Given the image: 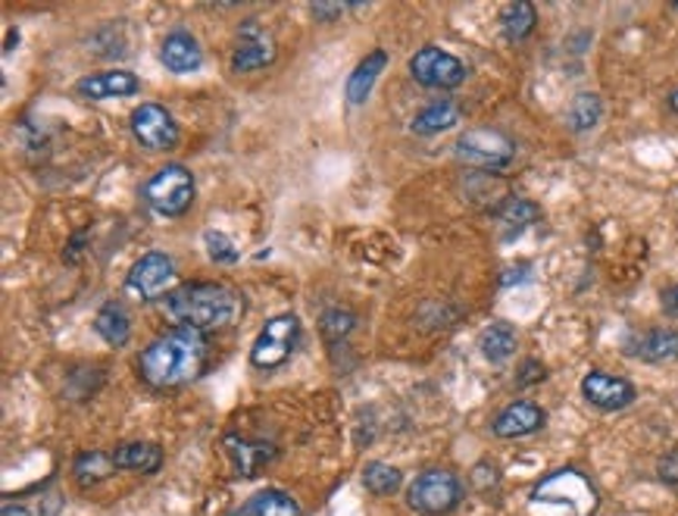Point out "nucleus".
Returning a JSON list of instances; mask_svg holds the SVG:
<instances>
[{
	"label": "nucleus",
	"mask_w": 678,
	"mask_h": 516,
	"mask_svg": "<svg viewBox=\"0 0 678 516\" xmlns=\"http://www.w3.org/2000/svg\"><path fill=\"white\" fill-rule=\"evenodd\" d=\"M207 369V335L188 326H172L157 335L138 357V373L150 388H182Z\"/></svg>",
	"instance_id": "obj_1"
},
{
	"label": "nucleus",
	"mask_w": 678,
	"mask_h": 516,
	"mask_svg": "<svg viewBox=\"0 0 678 516\" xmlns=\"http://www.w3.org/2000/svg\"><path fill=\"white\" fill-rule=\"evenodd\" d=\"M163 314L172 326L216 333L245 314V298L222 282H185L163 298Z\"/></svg>",
	"instance_id": "obj_2"
},
{
	"label": "nucleus",
	"mask_w": 678,
	"mask_h": 516,
	"mask_svg": "<svg viewBox=\"0 0 678 516\" xmlns=\"http://www.w3.org/2000/svg\"><path fill=\"white\" fill-rule=\"evenodd\" d=\"M141 198L160 217H182L195 204V176L182 163H166L144 182Z\"/></svg>",
	"instance_id": "obj_3"
},
{
	"label": "nucleus",
	"mask_w": 678,
	"mask_h": 516,
	"mask_svg": "<svg viewBox=\"0 0 678 516\" xmlns=\"http://www.w3.org/2000/svg\"><path fill=\"white\" fill-rule=\"evenodd\" d=\"M453 150H457L460 163L472 169H488V172L510 167V160L516 157L514 138L503 135L500 129H466L457 138Z\"/></svg>",
	"instance_id": "obj_4"
},
{
	"label": "nucleus",
	"mask_w": 678,
	"mask_h": 516,
	"mask_svg": "<svg viewBox=\"0 0 678 516\" xmlns=\"http://www.w3.org/2000/svg\"><path fill=\"white\" fill-rule=\"evenodd\" d=\"M463 498V485L450 469H426L407 492V504L422 516L450 514Z\"/></svg>",
	"instance_id": "obj_5"
},
{
	"label": "nucleus",
	"mask_w": 678,
	"mask_h": 516,
	"mask_svg": "<svg viewBox=\"0 0 678 516\" xmlns=\"http://www.w3.org/2000/svg\"><path fill=\"white\" fill-rule=\"evenodd\" d=\"M300 345V319L295 314H279L266 322L253 348H250V364L257 369H279L291 360V354Z\"/></svg>",
	"instance_id": "obj_6"
},
{
	"label": "nucleus",
	"mask_w": 678,
	"mask_h": 516,
	"mask_svg": "<svg viewBox=\"0 0 678 516\" xmlns=\"http://www.w3.org/2000/svg\"><path fill=\"white\" fill-rule=\"evenodd\" d=\"M535 500H547V504H566L572 516H591L597 510V492L576 469H560L554 476H547L545 483L535 488Z\"/></svg>",
	"instance_id": "obj_7"
},
{
	"label": "nucleus",
	"mask_w": 678,
	"mask_h": 516,
	"mask_svg": "<svg viewBox=\"0 0 678 516\" xmlns=\"http://www.w3.org/2000/svg\"><path fill=\"white\" fill-rule=\"evenodd\" d=\"M410 76L422 88L450 91V88H460L466 82V63L441 48H422L410 57Z\"/></svg>",
	"instance_id": "obj_8"
},
{
	"label": "nucleus",
	"mask_w": 678,
	"mask_h": 516,
	"mask_svg": "<svg viewBox=\"0 0 678 516\" xmlns=\"http://www.w3.org/2000/svg\"><path fill=\"white\" fill-rule=\"evenodd\" d=\"M129 129H132L134 141L150 153H163L179 145V126L172 113L160 107V103H141L134 107L132 119H129Z\"/></svg>",
	"instance_id": "obj_9"
},
{
	"label": "nucleus",
	"mask_w": 678,
	"mask_h": 516,
	"mask_svg": "<svg viewBox=\"0 0 678 516\" xmlns=\"http://www.w3.org/2000/svg\"><path fill=\"white\" fill-rule=\"evenodd\" d=\"M176 279V260L166 250H148L126 276V291L134 300L163 298L166 288Z\"/></svg>",
	"instance_id": "obj_10"
},
{
	"label": "nucleus",
	"mask_w": 678,
	"mask_h": 516,
	"mask_svg": "<svg viewBox=\"0 0 678 516\" xmlns=\"http://www.w3.org/2000/svg\"><path fill=\"white\" fill-rule=\"evenodd\" d=\"M276 60V41L266 32L260 22H245L238 29V44L232 50V72L245 76V72H257L266 69Z\"/></svg>",
	"instance_id": "obj_11"
},
{
	"label": "nucleus",
	"mask_w": 678,
	"mask_h": 516,
	"mask_svg": "<svg viewBox=\"0 0 678 516\" xmlns=\"http://www.w3.org/2000/svg\"><path fill=\"white\" fill-rule=\"evenodd\" d=\"M581 395L585 400L597 407V410H626L631 400H635V385L622 376H612L604 369H591L585 379H581Z\"/></svg>",
	"instance_id": "obj_12"
},
{
	"label": "nucleus",
	"mask_w": 678,
	"mask_h": 516,
	"mask_svg": "<svg viewBox=\"0 0 678 516\" xmlns=\"http://www.w3.org/2000/svg\"><path fill=\"white\" fill-rule=\"evenodd\" d=\"M141 91L138 76L129 69H107V72H91L76 82V95L91 100H110V98H132Z\"/></svg>",
	"instance_id": "obj_13"
},
{
	"label": "nucleus",
	"mask_w": 678,
	"mask_h": 516,
	"mask_svg": "<svg viewBox=\"0 0 678 516\" xmlns=\"http://www.w3.org/2000/svg\"><path fill=\"white\" fill-rule=\"evenodd\" d=\"M547 414L531 404V400H514L510 407H503L500 414L491 423V433L497 438H526V435H535L538 429H545Z\"/></svg>",
	"instance_id": "obj_14"
},
{
	"label": "nucleus",
	"mask_w": 678,
	"mask_h": 516,
	"mask_svg": "<svg viewBox=\"0 0 678 516\" xmlns=\"http://www.w3.org/2000/svg\"><path fill=\"white\" fill-rule=\"evenodd\" d=\"M226 454L232 460L235 473L241 479H253L263 467L276 460V448L266 441H250V438H238V435H226Z\"/></svg>",
	"instance_id": "obj_15"
},
{
	"label": "nucleus",
	"mask_w": 678,
	"mask_h": 516,
	"mask_svg": "<svg viewBox=\"0 0 678 516\" xmlns=\"http://www.w3.org/2000/svg\"><path fill=\"white\" fill-rule=\"evenodd\" d=\"M160 63H163L169 72H179V76L200 69V63H203V50H200L198 38L188 32L169 34L163 41V48H160Z\"/></svg>",
	"instance_id": "obj_16"
},
{
	"label": "nucleus",
	"mask_w": 678,
	"mask_h": 516,
	"mask_svg": "<svg viewBox=\"0 0 678 516\" xmlns=\"http://www.w3.org/2000/svg\"><path fill=\"white\" fill-rule=\"evenodd\" d=\"M631 357L645 360V364H666L678 357V333L676 329H650L641 333L629 345Z\"/></svg>",
	"instance_id": "obj_17"
},
{
	"label": "nucleus",
	"mask_w": 678,
	"mask_h": 516,
	"mask_svg": "<svg viewBox=\"0 0 678 516\" xmlns=\"http://www.w3.org/2000/svg\"><path fill=\"white\" fill-rule=\"evenodd\" d=\"M385 67H388V53H385V50L379 48L372 50V53H366L363 60L357 63V69L350 72L348 103H353V107L366 103L369 95H372V88H376V82H379V76L385 72Z\"/></svg>",
	"instance_id": "obj_18"
},
{
	"label": "nucleus",
	"mask_w": 678,
	"mask_h": 516,
	"mask_svg": "<svg viewBox=\"0 0 678 516\" xmlns=\"http://www.w3.org/2000/svg\"><path fill=\"white\" fill-rule=\"evenodd\" d=\"M110 454H113L117 469H129V473H141V476H153L157 469L163 467V450L150 445V441H126Z\"/></svg>",
	"instance_id": "obj_19"
},
{
	"label": "nucleus",
	"mask_w": 678,
	"mask_h": 516,
	"mask_svg": "<svg viewBox=\"0 0 678 516\" xmlns=\"http://www.w3.org/2000/svg\"><path fill=\"white\" fill-rule=\"evenodd\" d=\"M94 333L110 345V348H126L132 338V319L119 300H107L94 317Z\"/></svg>",
	"instance_id": "obj_20"
},
{
	"label": "nucleus",
	"mask_w": 678,
	"mask_h": 516,
	"mask_svg": "<svg viewBox=\"0 0 678 516\" xmlns=\"http://www.w3.org/2000/svg\"><path fill=\"white\" fill-rule=\"evenodd\" d=\"M516 348H519V335H516V329L510 326V322H503V319H497V322H491L485 333H481L479 338V350L481 357L488 360V364H507L510 357L516 354Z\"/></svg>",
	"instance_id": "obj_21"
},
{
	"label": "nucleus",
	"mask_w": 678,
	"mask_h": 516,
	"mask_svg": "<svg viewBox=\"0 0 678 516\" xmlns=\"http://www.w3.org/2000/svg\"><path fill=\"white\" fill-rule=\"evenodd\" d=\"M538 26V10L529 0H516V3H507L503 13H500V32L510 44H522Z\"/></svg>",
	"instance_id": "obj_22"
},
{
	"label": "nucleus",
	"mask_w": 678,
	"mask_h": 516,
	"mask_svg": "<svg viewBox=\"0 0 678 516\" xmlns=\"http://www.w3.org/2000/svg\"><path fill=\"white\" fill-rule=\"evenodd\" d=\"M457 122H460V107H457L453 100H435L426 110L416 113L410 129H413L416 135H422V138H429V135L447 132V129L457 126Z\"/></svg>",
	"instance_id": "obj_23"
},
{
	"label": "nucleus",
	"mask_w": 678,
	"mask_h": 516,
	"mask_svg": "<svg viewBox=\"0 0 678 516\" xmlns=\"http://www.w3.org/2000/svg\"><path fill=\"white\" fill-rule=\"evenodd\" d=\"M238 516H303L300 504L281 488H266L238 510Z\"/></svg>",
	"instance_id": "obj_24"
},
{
	"label": "nucleus",
	"mask_w": 678,
	"mask_h": 516,
	"mask_svg": "<svg viewBox=\"0 0 678 516\" xmlns=\"http://www.w3.org/2000/svg\"><path fill=\"white\" fill-rule=\"evenodd\" d=\"M72 473H76L79 485L88 488V485H98L103 483V479H110V476L117 473V464H113V454H107V450H84V454L76 457Z\"/></svg>",
	"instance_id": "obj_25"
},
{
	"label": "nucleus",
	"mask_w": 678,
	"mask_h": 516,
	"mask_svg": "<svg viewBox=\"0 0 678 516\" xmlns=\"http://www.w3.org/2000/svg\"><path fill=\"white\" fill-rule=\"evenodd\" d=\"M497 219H500V226H503V235L514 238V235L526 232L531 222H538V219H541V210L526 198H507L503 200V207L497 210Z\"/></svg>",
	"instance_id": "obj_26"
},
{
	"label": "nucleus",
	"mask_w": 678,
	"mask_h": 516,
	"mask_svg": "<svg viewBox=\"0 0 678 516\" xmlns=\"http://www.w3.org/2000/svg\"><path fill=\"white\" fill-rule=\"evenodd\" d=\"M600 117H604V100L591 95V91H581L569 107V129L572 132H591L600 122Z\"/></svg>",
	"instance_id": "obj_27"
},
{
	"label": "nucleus",
	"mask_w": 678,
	"mask_h": 516,
	"mask_svg": "<svg viewBox=\"0 0 678 516\" xmlns=\"http://www.w3.org/2000/svg\"><path fill=\"white\" fill-rule=\"evenodd\" d=\"M363 485L366 492H372V495H379V498H388V495H395L400 485H403V476H400V469L391 467V464H366Z\"/></svg>",
	"instance_id": "obj_28"
},
{
	"label": "nucleus",
	"mask_w": 678,
	"mask_h": 516,
	"mask_svg": "<svg viewBox=\"0 0 678 516\" xmlns=\"http://www.w3.org/2000/svg\"><path fill=\"white\" fill-rule=\"evenodd\" d=\"M319 326H322V338L329 341V345H338V341H345L350 333H353V326H357V317L350 314V310H326L322 314V319H319Z\"/></svg>",
	"instance_id": "obj_29"
},
{
	"label": "nucleus",
	"mask_w": 678,
	"mask_h": 516,
	"mask_svg": "<svg viewBox=\"0 0 678 516\" xmlns=\"http://www.w3.org/2000/svg\"><path fill=\"white\" fill-rule=\"evenodd\" d=\"M203 248H207L210 260H216V264H235L238 260V248H235L232 238L222 232H213V229L203 232Z\"/></svg>",
	"instance_id": "obj_30"
},
{
	"label": "nucleus",
	"mask_w": 678,
	"mask_h": 516,
	"mask_svg": "<svg viewBox=\"0 0 678 516\" xmlns=\"http://www.w3.org/2000/svg\"><path fill=\"white\" fill-rule=\"evenodd\" d=\"M657 476H660L662 485H669V488H678V450H669V454L662 457L660 464H657Z\"/></svg>",
	"instance_id": "obj_31"
},
{
	"label": "nucleus",
	"mask_w": 678,
	"mask_h": 516,
	"mask_svg": "<svg viewBox=\"0 0 678 516\" xmlns=\"http://www.w3.org/2000/svg\"><path fill=\"white\" fill-rule=\"evenodd\" d=\"M497 483H500V469H497L495 464H479V467L472 469V485H476L479 492H488V488H495Z\"/></svg>",
	"instance_id": "obj_32"
},
{
	"label": "nucleus",
	"mask_w": 678,
	"mask_h": 516,
	"mask_svg": "<svg viewBox=\"0 0 678 516\" xmlns=\"http://www.w3.org/2000/svg\"><path fill=\"white\" fill-rule=\"evenodd\" d=\"M348 3H322V0L310 3V13H313L316 19H322V22H331V19H338L341 13H348Z\"/></svg>",
	"instance_id": "obj_33"
},
{
	"label": "nucleus",
	"mask_w": 678,
	"mask_h": 516,
	"mask_svg": "<svg viewBox=\"0 0 678 516\" xmlns=\"http://www.w3.org/2000/svg\"><path fill=\"white\" fill-rule=\"evenodd\" d=\"M545 376H547L545 364H538V360H526V364H522V369H519V379H516V383L535 385V383H541Z\"/></svg>",
	"instance_id": "obj_34"
},
{
	"label": "nucleus",
	"mask_w": 678,
	"mask_h": 516,
	"mask_svg": "<svg viewBox=\"0 0 678 516\" xmlns=\"http://www.w3.org/2000/svg\"><path fill=\"white\" fill-rule=\"evenodd\" d=\"M666 103H669V110H672V113H678V88L672 91V95H669V100H666Z\"/></svg>",
	"instance_id": "obj_35"
},
{
	"label": "nucleus",
	"mask_w": 678,
	"mask_h": 516,
	"mask_svg": "<svg viewBox=\"0 0 678 516\" xmlns=\"http://www.w3.org/2000/svg\"><path fill=\"white\" fill-rule=\"evenodd\" d=\"M672 304H676V314H678V291H676V298H672Z\"/></svg>",
	"instance_id": "obj_36"
}]
</instances>
